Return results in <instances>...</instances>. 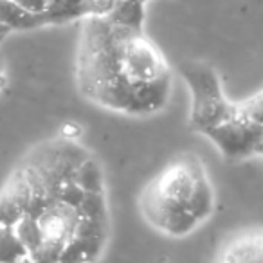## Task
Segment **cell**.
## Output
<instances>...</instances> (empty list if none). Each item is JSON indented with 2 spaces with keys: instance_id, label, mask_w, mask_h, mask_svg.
<instances>
[{
  "instance_id": "6da1fadb",
  "label": "cell",
  "mask_w": 263,
  "mask_h": 263,
  "mask_svg": "<svg viewBox=\"0 0 263 263\" xmlns=\"http://www.w3.org/2000/svg\"><path fill=\"white\" fill-rule=\"evenodd\" d=\"M76 83L96 105L128 116H148L168 103L172 74L144 33L85 18L76 56Z\"/></svg>"
},
{
  "instance_id": "7a4b0ae2",
  "label": "cell",
  "mask_w": 263,
  "mask_h": 263,
  "mask_svg": "<svg viewBox=\"0 0 263 263\" xmlns=\"http://www.w3.org/2000/svg\"><path fill=\"white\" fill-rule=\"evenodd\" d=\"M213 208L211 184L195 155L175 159L141 195L144 218L170 236H186L211 215Z\"/></svg>"
},
{
  "instance_id": "3957f363",
  "label": "cell",
  "mask_w": 263,
  "mask_h": 263,
  "mask_svg": "<svg viewBox=\"0 0 263 263\" xmlns=\"http://www.w3.org/2000/svg\"><path fill=\"white\" fill-rule=\"evenodd\" d=\"M179 72L193 96L190 117L191 128L202 134L233 116L236 105L226 99L218 76L211 67L202 62L187 60L179 65Z\"/></svg>"
},
{
  "instance_id": "277c9868",
  "label": "cell",
  "mask_w": 263,
  "mask_h": 263,
  "mask_svg": "<svg viewBox=\"0 0 263 263\" xmlns=\"http://www.w3.org/2000/svg\"><path fill=\"white\" fill-rule=\"evenodd\" d=\"M229 161L254 157L263 152V123H256L236 110L222 123L202 132Z\"/></svg>"
},
{
  "instance_id": "5b68a950",
  "label": "cell",
  "mask_w": 263,
  "mask_h": 263,
  "mask_svg": "<svg viewBox=\"0 0 263 263\" xmlns=\"http://www.w3.org/2000/svg\"><path fill=\"white\" fill-rule=\"evenodd\" d=\"M36 220L45 240L67 243L72 238L78 222H80V211L63 202L54 200L40 213Z\"/></svg>"
},
{
  "instance_id": "8992f818",
  "label": "cell",
  "mask_w": 263,
  "mask_h": 263,
  "mask_svg": "<svg viewBox=\"0 0 263 263\" xmlns=\"http://www.w3.org/2000/svg\"><path fill=\"white\" fill-rule=\"evenodd\" d=\"M70 240L85 252L87 263H92L101 252L103 245L106 240V220H94L85 218L80 215V222L76 226L72 238Z\"/></svg>"
},
{
  "instance_id": "52a82bcc",
  "label": "cell",
  "mask_w": 263,
  "mask_h": 263,
  "mask_svg": "<svg viewBox=\"0 0 263 263\" xmlns=\"http://www.w3.org/2000/svg\"><path fill=\"white\" fill-rule=\"evenodd\" d=\"M220 263H263V241L258 231L245 233L223 252Z\"/></svg>"
},
{
  "instance_id": "ba28073f",
  "label": "cell",
  "mask_w": 263,
  "mask_h": 263,
  "mask_svg": "<svg viewBox=\"0 0 263 263\" xmlns=\"http://www.w3.org/2000/svg\"><path fill=\"white\" fill-rule=\"evenodd\" d=\"M0 24L9 31H27L45 26V20L44 15L26 11L13 0H0Z\"/></svg>"
},
{
  "instance_id": "9c48e42d",
  "label": "cell",
  "mask_w": 263,
  "mask_h": 263,
  "mask_svg": "<svg viewBox=\"0 0 263 263\" xmlns=\"http://www.w3.org/2000/svg\"><path fill=\"white\" fill-rule=\"evenodd\" d=\"M105 18L117 27L144 33V4L139 0H121L117 8Z\"/></svg>"
},
{
  "instance_id": "30bf717a",
  "label": "cell",
  "mask_w": 263,
  "mask_h": 263,
  "mask_svg": "<svg viewBox=\"0 0 263 263\" xmlns=\"http://www.w3.org/2000/svg\"><path fill=\"white\" fill-rule=\"evenodd\" d=\"M72 182L85 193H105V180L99 164L88 155L78 164L72 175Z\"/></svg>"
},
{
  "instance_id": "8fae6325",
  "label": "cell",
  "mask_w": 263,
  "mask_h": 263,
  "mask_svg": "<svg viewBox=\"0 0 263 263\" xmlns=\"http://www.w3.org/2000/svg\"><path fill=\"white\" fill-rule=\"evenodd\" d=\"M45 26L49 24H67L76 18H83L81 0H47L44 9Z\"/></svg>"
},
{
  "instance_id": "7c38bea8",
  "label": "cell",
  "mask_w": 263,
  "mask_h": 263,
  "mask_svg": "<svg viewBox=\"0 0 263 263\" xmlns=\"http://www.w3.org/2000/svg\"><path fill=\"white\" fill-rule=\"evenodd\" d=\"M13 233L16 234V238H18V241L24 245L27 254L33 252L34 249L45 240L44 234H42L40 226H38V220L29 215H24L16 220L15 226H13Z\"/></svg>"
},
{
  "instance_id": "4fadbf2b",
  "label": "cell",
  "mask_w": 263,
  "mask_h": 263,
  "mask_svg": "<svg viewBox=\"0 0 263 263\" xmlns=\"http://www.w3.org/2000/svg\"><path fill=\"white\" fill-rule=\"evenodd\" d=\"M27 256L29 254L13 233V227H0V263H22Z\"/></svg>"
},
{
  "instance_id": "5bb4252c",
  "label": "cell",
  "mask_w": 263,
  "mask_h": 263,
  "mask_svg": "<svg viewBox=\"0 0 263 263\" xmlns=\"http://www.w3.org/2000/svg\"><path fill=\"white\" fill-rule=\"evenodd\" d=\"M78 211L85 218L106 220V202L105 193H85L81 204L78 205Z\"/></svg>"
},
{
  "instance_id": "9a60e30c",
  "label": "cell",
  "mask_w": 263,
  "mask_h": 263,
  "mask_svg": "<svg viewBox=\"0 0 263 263\" xmlns=\"http://www.w3.org/2000/svg\"><path fill=\"white\" fill-rule=\"evenodd\" d=\"M63 247H65V243L44 240L33 252H29L27 259H29V263H58Z\"/></svg>"
},
{
  "instance_id": "2e32d148",
  "label": "cell",
  "mask_w": 263,
  "mask_h": 263,
  "mask_svg": "<svg viewBox=\"0 0 263 263\" xmlns=\"http://www.w3.org/2000/svg\"><path fill=\"white\" fill-rule=\"evenodd\" d=\"M121 0H81L83 18H105L117 8Z\"/></svg>"
},
{
  "instance_id": "e0dca14e",
  "label": "cell",
  "mask_w": 263,
  "mask_h": 263,
  "mask_svg": "<svg viewBox=\"0 0 263 263\" xmlns=\"http://www.w3.org/2000/svg\"><path fill=\"white\" fill-rule=\"evenodd\" d=\"M238 110H240L245 117H249L251 121L263 123V98H261V92H258L256 96H252L251 99L243 101L241 105H238Z\"/></svg>"
},
{
  "instance_id": "ac0fdd59",
  "label": "cell",
  "mask_w": 263,
  "mask_h": 263,
  "mask_svg": "<svg viewBox=\"0 0 263 263\" xmlns=\"http://www.w3.org/2000/svg\"><path fill=\"white\" fill-rule=\"evenodd\" d=\"M83 195H85V191H81L80 187L72 182V180H67V182L60 187L58 200L63 202V204H67V205H70V208L78 209V205H80L81 200H83Z\"/></svg>"
},
{
  "instance_id": "d6986e66",
  "label": "cell",
  "mask_w": 263,
  "mask_h": 263,
  "mask_svg": "<svg viewBox=\"0 0 263 263\" xmlns=\"http://www.w3.org/2000/svg\"><path fill=\"white\" fill-rule=\"evenodd\" d=\"M13 2L24 8L26 11L34 13V15H42L45 6H47V0H13Z\"/></svg>"
},
{
  "instance_id": "ffe728a7",
  "label": "cell",
  "mask_w": 263,
  "mask_h": 263,
  "mask_svg": "<svg viewBox=\"0 0 263 263\" xmlns=\"http://www.w3.org/2000/svg\"><path fill=\"white\" fill-rule=\"evenodd\" d=\"M6 78H4V65H2V62H0V87L4 85Z\"/></svg>"
},
{
  "instance_id": "44dd1931",
  "label": "cell",
  "mask_w": 263,
  "mask_h": 263,
  "mask_svg": "<svg viewBox=\"0 0 263 263\" xmlns=\"http://www.w3.org/2000/svg\"><path fill=\"white\" fill-rule=\"evenodd\" d=\"M8 33H9V29H8V27H4V26H2V24H0V40H2V38H4Z\"/></svg>"
},
{
  "instance_id": "7402d4cb",
  "label": "cell",
  "mask_w": 263,
  "mask_h": 263,
  "mask_svg": "<svg viewBox=\"0 0 263 263\" xmlns=\"http://www.w3.org/2000/svg\"><path fill=\"white\" fill-rule=\"evenodd\" d=\"M139 2H143V4H146V2H148V0H139Z\"/></svg>"
},
{
  "instance_id": "603a6c76",
  "label": "cell",
  "mask_w": 263,
  "mask_h": 263,
  "mask_svg": "<svg viewBox=\"0 0 263 263\" xmlns=\"http://www.w3.org/2000/svg\"><path fill=\"white\" fill-rule=\"evenodd\" d=\"M22 263H29V259H26V261H22Z\"/></svg>"
}]
</instances>
